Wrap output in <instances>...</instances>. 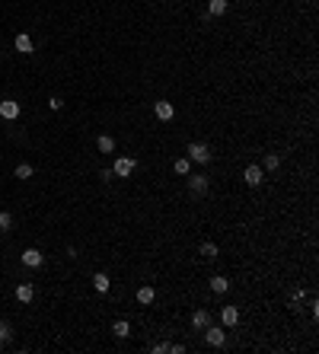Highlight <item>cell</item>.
Here are the masks:
<instances>
[{
  "label": "cell",
  "instance_id": "obj_1",
  "mask_svg": "<svg viewBox=\"0 0 319 354\" xmlns=\"http://www.w3.org/2000/svg\"><path fill=\"white\" fill-rule=\"evenodd\" d=\"M189 160L191 163H201V166H205V163H211V147L207 144H189Z\"/></svg>",
  "mask_w": 319,
  "mask_h": 354
},
{
  "label": "cell",
  "instance_id": "obj_2",
  "mask_svg": "<svg viewBox=\"0 0 319 354\" xmlns=\"http://www.w3.org/2000/svg\"><path fill=\"white\" fill-rule=\"evenodd\" d=\"M205 339L211 348H223V341H227V332H223V325H205Z\"/></svg>",
  "mask_w": 319,
  "mask_h": 354
},
{
  "label": "cell",
  "instance_id": "obj_3",
  "mask_svg": "<svg viewBox=\"0 0 319 354\" xmlns=\"http://www.w3.org/2000/svg\"><path fill=\"white\" fill-rule=\"evenodd\" d=\"M112 172L118 179H128L131 172H134V160H131V156H118V160H115V166H112Z\"/></svg>",
  "mask_w": 319,
  "mask_h": 354
},
{
  "label": "cell",
  "instance_id": "obj_4",
  "mask_svg": "<svg viewBox=\"0 0 319 354\" xmlns=\"http://www.w3.org/2000/svg\"><path fill=\"white\" fill-rule=\"evenodd\" d=\"M0 118H7V122L19 118V102H16V99H3V102H0Z\"/></svg>",
  "mask_w": 319,
  "mask_h": 354
},
{
  "label": "cell",
  "instance_id": "obj_5",
  "mask_svg": "<svg viewBox=\"0 0 319 354\" xmlns=\"http://www.w3.org/2000/svg\"><path fill=\"white\" fill-rule=\"evenodd\" d=\"M19 259H23V265H29V268H42V262H45V255L38 252V249H26Z\"/></svg>",
  "mask_w": 319,
  "mask_h": 354
},
{
  "label": "cell",
  "instance_id": "obj_6",
  "mask_svg": "<svg viewBox=\"0 0 319 354\" xmlns=\"http://www.w3.org/2000/svg\"><path fill=\"white\" fill-rule=\"evenodd\" d=\"M153 112H157V118H160V122H173V115H175V108H173V102H166V99H160V102H157V108H153Z\"/></svg>",
  "mask_w": 319,
  "mask_h": 354
},
{
  "label": "cell",
  "instance_id": "obj_7",
  "mask_svg": "<svg viewBox=\"0 0 319 354\" xmlns=\"http://www.w3.org/2000/svg\"><path fill=\"white\" fill-rule=\"evenodd\" d=\"M221 323L227 325V329H233V325L239 323V309H236V307H223L221 309Z\"/></svg>",
  "mask_w": 319,
  "mask_h": 354
},
{
  "label": "cell",
  "instance_id": "obj_8",
  "mask_svg": "<svg viewBox=\"0 0 319 354\" xmlns=\"http://www.w3.org/2000/svg\"><path fill=\"white\" fill-rule=\"evenodd\" d=\"M189 192L191 195H205L207 192V176H189Z\"/></svg>",
  "mask_w": 319,
  "mask_h": 354
},
{
  "label": "cell",
  "instance_id": "obj_9",
  "mask_svg": "<svg viewBox=\"0 0 319 354\" xmlns=\"http://www.w3.org/2000/svg\"><path fill=\"white\" fill-rule=\"evenodd\" d=\"M13 45H16V51H19V54H32V51H35V45H32V39L26 35V32H19V35H16Z\"/></svg>",
  "mask_w": 319,
  "mask_h": 354
},
{
  "label": "cell",
  "instance_id": "obj_10",
  "mask_svg": "<svg viewBox=\"0 0 319 354\" xmlns=\"http://www.w3.org/2000/svg\"><path fill=\"white\" fill-rule=\"evenodd\" d=\"M243 179H246V185H262V166H246V172H243Z\"/></svg>",
  "mask_w": 319,
  "mask_h": 354
},
{
  "label": "cell",
  "instance_id": "obj_11",
  "mask_svg": "<svg viewBox=\"0 0 319 354\" xmlns=\"http://www.w3.org/2000/svg\"><path fill=\"white\" fill-rule=\"evenodd\" d=\"M191 325H195V329L211 325V313H207V309H195V313H191Z\"/></svg>",
  "mask_w": 319,
  "mask_h": 354
},
{
  "label": "cell",
  "instance_id": "obj_12",
  "mask_svg": "<svg viewBox=\"0 0 319 354\" xmlns=\"http://www.w3.org/2000/svg\"><path fill=\"white\" fill-rule=\"evenodd\" d=\"M32 297H35V287H32V284H26V281H23V284L16 287V300H19V303H29Z\"/></svg>",
  "mask_w": 319,
  "mask_h": 354
},
{
  "label": "cell",
  "instance_id": "obj_13",
  "mask_svg": "<svg viewBox=\"0 0 319 354\" xmlns=\"http://www.w3.org/2000/svg\"><path fill=\"white\" fill-rule=\"evenodd\" d=\"M109 284H112V281H109L106 271H96V275H93V287H96L99 293H106V291H109Z\"/></svg>",
  "mask_w": 319,
  "mask_h": 354
},
{
  "label": "cell",
  "instance_id": "obj_14",
  "mask_svg": "<svg viewBox=\"0 0 319 354\" xmlns=\"http://www.w3.org/2000/svg\"><path fill=\"white\" fill-rule=\"evenodd\" d=\"M96 147H99V154H112V150H115V138H109V134H99V138H96Z\"/></svg>",
  "mask_w": 319,
  "mask_h": 354
},
{
  "label": "cell",
  "instance_id": "obj_15",
  "mask_svg": "<svg viewBox=\"0 0 319 354\" xmlns=\"http://www.w3.org/2000/svg\"><path fill=\"white\" fill-rule=\"evenodd\" d=\"M211 291H214V293H227V291H230V281H227L223 275L211 277Z\"/></svg>",
  "mask_w": 319,
  "mask_h": 354
},
{
  "label": "cell",
  "instance_id": "obj_16",
  "mask_svg": "<svg viewBox=\"0 0 319 354\" xmlns=\"http://www.w3.org/2000/svg\"><path fill=\"white\" fill-rule=\"evenodd\" d=\"M153 297H157V291H153L150 284H144L141 291H137V303H144V307H147V303H153Z\"/></svg>",
  "mask_w": 319,
  "mask_h": 354
},
{
  "label": "cell",
  "instance_id": "obj_17",
  "mask_svg": "<svg viewBox=\"0 0 319 354\" xmlns=\"http://www.w3.org/2000/svg\"><path fill=\"white\" fill-rule=\"evenodd\" d=\"M198 252H201V259H207V262H214V259H217V255H221V249L214 246V243H205V246L198 249Z\"/></svg>",
  "mask_w": 319,
  "mask_h": 354
},
{
  "label": "cell",
  "instance_id": "obj_18",
  "mask_svg": "<svg viewBox=\"0 0 319 354\" xmlns=\"http://www.w3.org/2000/svg\"><path fill=\"white\" fill-rule=\"evenodd\" d=\"M10 339H13V325L7 319H0V345H10Z\"/></svg>",
  "mask_w": 319,
  "mask_h": 354
},
{
  "label": "cell",
  "instance_id": "obj_19",
  "mask_svg": "<svg viewBox=\"0 0 319 354\" xmlns=\"http://www.w3.org/2000/svg\"><path fill=\"white\" fill-rule=\"evenodd\" d=\"M112 332H115V335H118V339H128V332H131V325L125 323V319H115V323H112Z\"/></svg>",
  "mask_w": 319,
  "mask_h": 354
},
{
  "label": "cell",
  "instance_id": "obj_20",
  "mask_svg": "<svg viewBox=\"0 0 319 354\" xmlns=\"http://www.w3.org/2000/svg\"><path fill=\"white\" fill-rule=\"evenodd\" d=\"M227 7H230L227 0H211V7H207V10H211V16H223V13H227Z\"/></svg>",
  "mask_w": 319,
  "mask_h": 354
},
{
  "label": "cell",
  "instance_id": "obj_21",
  "mask_svg": "<svg viewBox=\"0 0 319 354\" xmlns=\"http://www.w3.org/2000/svg\"><path fill=\"white\" fill-rule=\"evenodd\" d=\"M262 166H265V169H278V166H281V156L278 154H265V163H262Z\"/></svg>",
  "mask_w": 319,
  "mask_h": 354
},
{
  "label": "cell",
  "instance_id": "obj_22",
  "mask_svg": "<svg viewBox=\"0 0 319 354\" xmlns=\"http://www.w3.org/2000/svg\"><path fill=\"white\" fill-rule=\"evenodd\" d=\"M173 169L179 172V176H189V169H191V160H175V163H173Z\"/></svg>",
  "mask_w": 319,
  "mask_h": 354
},
{
  "label": "cell",
  "instance_id": "obj_23",
  "mask_svg": "<svg viewBox=\"0 0 319 354\" xmlns=\"http://www.w3.org/2000/svg\"><path fill=\"white\" fill-rule=\"evenodd\" d=\"M32 172L35 169H32L29 163H19V166H16V179H32Z\"/></svg>",
  "mask_w": 319,
  "mask_h": 354
},
{
  "label": "cell",
  "instance_id": "obj_24",
  "mask_svg": "<svg viewBox=\"0 0 319 354\" xmlns=\"http://www.w3.org/2000/svg\"><path fill=\"white\" fill-rule=\"evenodd\" d=\"M13 227V214L10 211H0V230H10Z\"/></svg>",
  "mask_w": 319,
  "mask_h": 354
},
{
  "label": "cell",
  "instance_id": "obj_25",
  "mask_svg": "<svg viewBox=\"0 0 319 354\" xmlns=\"http://www.w3.org/2000/svg\"><path fill=\"white\" fill-rule=\"evenodd\" d=\"M300 303H303V291H294V293H290V309L297 313V309H300Z\"/></svg>",
  "mask_w": 319,
  "mask_h": 354
},
{
  "label": "cell",
  "instance_id": "obj_26",
  "mask_svg": "<svg viewBox=\"0 0 319 354\" xmlns=\"http://www.w3.org/2000/svg\"><path fill=\"white\" fill-rule=\"evenodd\" d=\"M169 351V341H160V345H153V354H166Z\"/></svg>",
  "mask_w": 319,
  "mask_h": 354
},
{
  "label": "cell",
  "instance_id": "obj_27",
  "mask_svg": "<svg viewBox=\"0 0 319 354\" xmlns=\"http://www.w3.org/2000/svg\"><path fill=\"white\" fill-rule=\"evenodd\" d=\"M169 351H173V354H182L185 345H179V341H169Z\"/></svg>",
  "mask_w": 319,
  "mask_h": 354
},
{
  "label": "cell",
  "instance_id": "obj_28",
  "mask_svg": "<svg viewBox=\"0 0 319 354\" xmlns=\"http://www.w3.org/2000/svg\"><path fill=\"white\" fill-rule=\"evenodd\" d=\"M48 106H51V108H54V112H58V108H61V106H64V102H61V99H58V96H51V99H48Z\"/></svg>",
  "mask_w": 319,
  "mask_h": 354
},
{
  "label": "cell",
  "instance_id": "obj_29",
  "mask_svg": "<svg viewBox=\"0 0 319 354\" xmlns=\"http://www.w3.org/2000/svg\"><path fill=\"white\" fill-rule=\"evenodd\" d=\"M112 176H115L112 169H102V172H99V179H102V182H112Z\"/></svg>",
  "mask_w": 319,
  "mask_h": 354
}]
</instances>
